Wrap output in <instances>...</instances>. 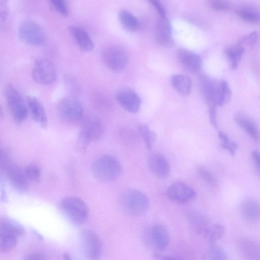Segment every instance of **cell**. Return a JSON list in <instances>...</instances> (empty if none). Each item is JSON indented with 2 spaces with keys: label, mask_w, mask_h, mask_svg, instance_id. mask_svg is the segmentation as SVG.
<instances>
[{
  "label": "cell",
  "mask_w": 260,
  "mask_h": 260,
  "mask_svg": "<svg viewBox=\"0 0 260 260\" xmlns=\"http://www.w3.org/2000/svg\"><path fill=\"white\" fill-rule=\"evenodd\" d=\"M202 89L204 98L210 107L222 106L231 98L230 86L224 80H216L205 77L203 79Z\"/></svg>",
  "instance_id": "6da1fadb"
},
{
  "label": "cell",
  "mask_w": 260,
  "mask_h": 260,
  "mask_svg": "<svg viewBox=\"0 0 260 260\" xmlns=\"http://www.w3.org/2000/svg\"><path fill=\"white\" fill-rule=\"evenodd\" d=\"M149 200L143 192L136 189L124 190L120 197V205L127 214L138 216L146 213L149 208Z\"/></svg>",
  "instance_id": "7a4b0ae2"
},
{
  "label": "cell",
  "mask_w": 260,
  "mask_h": 260,
  "mask_svg": "<svg viewBox=\"0 0 260 260\" xmlns=\"http://www.w3.org/2000/svg\"><path fill=\"white\" fill-rule=\"evenodd\" d=\"M24 233L23 227L16 221L3 218L0 220V251L6 252L16 246L19 237Z\"/></svg>",
  "instance_id": "3957f363"
},
{
  "label": "cell",
  "mask_w": 260,
  "mask_h": 260,
  "mask_svg": "<svg viewBox=\"0 0 260 260\" xmlns=\"http://www.w3.org/2000/svg\"><path fill=\"white\" fill-rule=\"evenodd\" d=\"M91 169L95 177L105 181L117 179L121 172L119 161L110 155H104L97 158L93 162Z\"/></svg>",
  "instance_id": "277c9868"
},
{
  "label": "cell",
  "mask_w": 260,
  "mask_h": 260,
  "mask_svg": "<svg viewBox=\"0 0 260 260\" xmlns=\"http://www.w3.org/2000/svg\"><path fill=\"white\" fill-rule=\"evenodd\" d=\"M59 207L63 214L74 225H81L87 219L88 207L85 202L79 198H64L61 201Z\"/></svg>",
  "instance_id": "5b68a950"
},
{
  "label": "cell",
  "mask_w": 260,
  "mask_h": 260,
  "mask_svg": "<svg viewBox=\"0 0 260 260\" xmlns=\"http://www.w3.org/2000/svg\"><path fill=\"white\" fill-rule=\"evenodd\" d=\"M4 95L10 113L17 123H21L27 117L28 109L17 89L11 83L5 86Z\"/></svg>",
  "instance_id": "8992f818"
},
{
  "label": "cell",
  "mask_w": 260,
  "mask_h": 260,
  "mask_svg": "<svg viewBox=\"0 0 260 260\" xmlns=\"http://www.w3.org/2000/svg\"><path fill=\"white\" fill-rule=\"evenodd\" d=\"M60 117L68 123H76L82 119L83 109L81 103L73 96H65L60 100L57 105Z\"/></svg>",
  "instance_id": "52a82bcc"
},
{
  "label": "cell",
  "mask_w": 260,
  "mask_h": 260,
  "mask_svg": "<svg viewBox=\"0 0 260 260\" xmlns=\"http://www.w3.org/2000/svg\"><path fill=\"white\" fill-rule=\"evenodd\" d=\"M18 34L20 40L26 44L38 46L45 41L43 28L38 22L32 20L23 21L18 27Z\"/></svg>",
  "instance_id": "ba28073f"
},
{
  "label": "cell",
  "mask_w": 260,
  "mask_h": 260,
  "mask_svg": "<svg viewBox=\"0 0 260 260\" xmlns=\"http://www.w3.org/2000/svg\"><path fill=\"white\" fill-rule=\"evenodd\" d=\"M143 240L148 247L155 250L161 251L168 247L170 236L164 226L156 224L145 230L143 234Z\"/></svg>",
  "instance_id": "9c48e42d"
},
{
  "label": "cell",
  "mask_w": 260,
  "mask_h": 260,
  "mask_svg": "<svg viewBox=\"0 0 260 260\" xmlns=\"http://www.w3.org/2000/svg\"><path fill=\"white\" fill-rule=\"evenodd\" d=\"M102 58L106 66L115 72L123 70L128 61L126 51L117 45H111L106 47L103 52Z\"/></svg>",
  "instance_id": "30bf717a"
},
{
  "label": "cell",
  "mask_w": 260,
  "mask_h": 260,
  "mask_svg": "<svg viewBox=\"0 0 260 260\" xmlns=\"http://www.w3.org/2000/svg\"><path fill=\"white\" fill-rule=\"evenodd\" d=\"M31 76L34 80L40 84H50L56 77V72L53 63L46 58L36 60L32 67Z\"/></svg>",
  "instance_id": "8fae6325"
},
{
  "label": "cell",
  "mask_w": 260,
  "mask_h": 260,
  "mask_svg": "<svg viewBox=\"0 0 260 260\" xmlns=\"http://www.w3.org/2000/svg\"><path fill=\"white\" fill-rule=\"evenodd\" d=\"M80 237L87 260H99L102 251V243L99 237L94 232L85 229L81 232Z\"/></svg>",
  "instance_id": "7c38bea8"
},
{
  "label": "cell",
  "mask_w": 260,
  "mask_h": 260,
  "mask_svg": "<svg viewBox=\"0 0 260 260\" xmlns=\"http://www.w3.org/2000/svg\"><path fill=\"white\" fill-rule=\"evenodd\" d=\"M167 196L173 202L179 204H186L193 200L196 192L188 184L177 182L171 185L167 190Z\"/></svg>",
  "instance_id": "4fadbf2b"
},
{
  "label": "cell",
  "mask_w": 260,
  "mask_h": 260,
  "mask_svg": "<svg viewBox=\"0 0 260 260\" xmlns=\"http://www.w3.org/2000/svg\"><path fill=\"white\" fill-rule=\"evenodd\" d=\"M104 132L105 127L101 120L95 116L89 115L84 119L80 134L92 142L100 139Z\"/></svg>",
  "instance_id": "5bb4252c"
},
{
  "label": "cell",
  "mask_w": 260,
  "mask_h": 260,
  "mask_svg": "<svg viewBox=\"0 0 260 260\" xmlns=\"http://www.w3.org/2000/svg\"><path fill=\"white\" fill-rule=\"evenodd\" d=\"M11 185L18 192L24 193L28 189V180L24 170L11 163L4 170Z\"/></svg>",
  "instance_id": "9a60e30c"
},
{
  "label": "cell",
  "mask_w": 260,
  "mask_h": 260,
  "mask_svg": "<svg viewBox=\"0 0 260 260\" xmlns=\"http://www.w3.org/2000/svg\"><path fill=\"white\" fill-rule=\"evenodd\" d=\"M172 26L166 17H159L154 29L155 39L159 45L170 47L173 45Z\"/></svg>",
  "instance_id": "2e32d148"
},
{
  "label": "cell",
  "mask_w": 260,
  "mask_h": 260,
  "mask_svg": "<svg viewBox=\"0 0 260 260\" xmlns=\"http://www.w3.org/2000/svg\"><path fill=\"white\" fill-rule=\"evenodd\" d=\"M116 99L120 105L131 113H136L140 109L141 101L139 95L133 90L123 88L116 94Z\"/></svg>",
  "instance_id": "e0dca14e"
},
{
  "label": "cell",
  "mask_w": 260,
  "mask_h": 260,
  "mask_svg": "<svg viewBox=\"0 0 260 260\" xmlns=\"http://www.w3.org/2000/svg\"><path fill=\"white\" fill-rule=\"evenodd\" d=\"M148 166L150 172L157 178H164L169 174V163L160 153H156L150 155L148 160Z\"/></svg>",
  "instance_id": "ac0fdd59"
},
{
  "label": "cell",
  "mask_w": 260,
  "mask_h": 260,
  "mask_svg": "<svg viewBox=\"0 0 260 260\" xmlns=\"http://www.w3.org/2000/svg\"><path fill=\"white\" fill-rule=\"evenodd\" d=\"M234 119L235 122L255 142L260 141V133L256 123L254 120L247 114L242 112L236 113Z\"/></svg>",
  "instance_id": "d6986e66"
},
{
  "label": "cell",
  "mask_w": 260,
  "mask_h": 260,
  "mask_svg": "<svg viewBox=\"0 0 260 260\" xmlns=\"http://www.w3.org/2000/svg\"><path fill=\"white\" fill-rule=\"evenodd\" d=\"M68 29L76 43L82 51L89 52L93 49L94 43L84 28L78 25H71Z\"/></svg>",
  "instance_id": "ffe728a7"
},
{
  "label": "cell",
  "mask_w": 260,
  "mask_h": 260,
  "mask_svg": "<svg viewBox=\"0 0 260 260\" xmlns=\"http://www.w3.org/2000/svg\"><path fill=\"white\" fill-rule=\"evenodd\" d=\"M28 110L34 120L42 127L47 123V114L44 106L36 97L29 96L26 99Z\"/></svg>",
  "instance_id": "44dd1931"
},
{
  "label": "cell",
  "mask_w": 260,
  "mask_h": 260,
  "mask_svg": "<svg viewBox=\"0 0 260 260\" xmlns=\"http://www.w3.org/2000/svg\"><path fill=\"white\" fill-rule=\"evenodd\" d=\"M177 54L181 64L187 71L196 72L200 69L201 58L197 54L185 49L178 50Z\"/></svg>",
  "instance_id": "7402d4cb"
},
{
  "label": "cell",
  "mask_w": 260,
  "mask_h": 260,
  "mask_svg": "<svg viewBox=\"0 0 260 260\" xmlns=\"http://www.w3.org/2000/svg\"><path fill=\"white\" fill-rule=\"evenodd\" d=\"M241 212L246 220L255 221L260 217V205L252 199H247L241 203Z\"/></svg>",
  "instance_id": "603a6c76"
},
{
  "label": "cell",
  "mask_w": 260,
  "mask_h": 260,
  "mask_svg": "<svg viewBox=\"0 0 260 260\" xmlns=\"http://www.w3.org/2000/svg\"><path fill=\"white\" fill-rule=\"evenodd\" d=\"M174 88L182 95H188L191 89V81L187 76L182 74L174 75L171 79Z\"/></svg>",
  "instance_id": "cb8c5ba5"
},
{
  "label": "cell",
  "mask_w": 260,
  "mask_h": 260,
  "mask_svg": "<svg viewBox=\"0 0 260 260\" xmlns=\"http://www.w3.org/2000/svg\"><path fill=\"white\" fill-rule=\"evenodd\" d=\"M244 52V48L240 45L232 46L225 50V54L228 57L231 69L235 70L238 67Z\"/></svg>",
  "instance_id": "d4e9b609"
},
{
  "label": "cell",
  "mask_w": 260,
  "mask_h": 260,
  "mask_svg": "<svg viewBox=\"0 0 260 260\" xmlns=\"http://www.w3.org/2000/svg\"><path fill=\"white\" fill-rule=\"evenodd\" d=\"M225 233V229L222 224L214 223L208 226L204 235L207 241L210 244H213L221 239Z\"/></svg>",
  "instance_id": "484cf974"
},
{
  "label": "cell",
  "mask_w": 260,
  "mask_h": 260,
  "mask_svg": "<svg viewBox=\"0 0 260 260\" xmlns=\"http://www.w3.org/2000/svg\"><path fill=\"white\" fill-rule=\"evenodd\" d=\"M118 18L122 26L129 31H135L139 27L136 17L129 12L122 10L119 12Z\"/></svg>",
  "instance_id": "4316f807"
},
{
  "label": "cell",
  "mask_w": 260,
  "mask_h": 260,
  "mask_svg": "<svg viewBox=\"0 0 260 260\" xmlns=\"http://www.w3.org/2000/svg\"><path fill=\"white\" fill-rule=\"evenodd\" d=\"M139 133L142 137L147 150H150L156 139V134L145 124L139 127Z\"/></svg>",
  "instance_id": "83f0119b"
},
{
  "label": "cell",
  "mask_w": 260,
  "mask_h": 260,
  "mask_svg": "<svg viewBox=\"0 0 260 260\" xmlns=\"http://www.w3.org/2000/svg\"><path fill=\"white\" fill-rule=\"evenodd\" d=\"M237 14L244 21L257 23L260 22V13L250 8H240L236 10Z\"/></svg>",
  "instance_id": "f1b7e54d"
},
{
  "label": "cell",
  "mask_w": 260,
  "mask_h": 260,
  "mask_svg": "<svg viewBox=\"0 0 260 260\" xmlns=\"http://www.w3.org/2000/svg\"><path fill=\"white\" fill-rule=\"evenodd\" d=\"M208 256L210 260H230L225 250L216 243L211 244L208 250Z\"/></svg>",
  "instance_id": "f546056e"
},
{
  "label": "cell",
  "mask_w": 260,
  "mask_h": 260,
  "mask_svg": "<svg viewBox=\"0 0 260 260\" xmlns=\"http://www.w3.org/2000/svg\"><path fill=\"white\" fill-rule=\"evenodd\" d=\"M218 136L220 140L222 147L228 151L232 155H234L238 148V144L221 131L218 132Z\"/></svg>",
  "instance_id": "4dcf8cb0"
},
{
  "label": "cell",
  "mask_w": 260,
  "mask_h": 260,
  "mask_svg": "<svg viewBox=\"0 0 260 260\" xmlns=\"http://www.w3.org/2000/svg\"><path fill=\"white\" fill-rule=\"evenodd\" d=\"M25 175L28 180L38 182L40 181L41 172L39 166L36 164L27 165L23 170Z\"/></svg>",
  "instance_id": "1f68e13d"
},
{
  "label": "cell",
  "mask_w": 260,
  "mask_h": 260,
  "mask_svg": "<svg viewBox=\"0 0 260 260\" xmlns=\"http://www.w3.org/2000/svg\"><path fill=\"white\" fill-rule=\"evenodd\" d=\"M191 218L195 228L198 232L204 234L205 231L210 225H208L206 218L201 214L197 212L191 214Z\"/></svg>",
  "instance_id": "d6a6232c"
},
{
  "label": "cell",
  "mask_w": 260,
  "mask_h": 260,
  "mask_svg": "<svg viewBox=\"0 0 260 260\" xmlns=\"http://www.w3.org/2000/svg\"><path fill=\"white\" fill-rule=\"evenodd\" d=\"M197 171L200 176L208 184L213 186L217 184L216 179L208 170L200 167L197 168Z\"/></svg>",
  "instance_id": "836d02e7"
},
{
  "label": "cell",
  "mask_w": 260,
  "mask_h": 260,
  "mask_svg": "<svg viewBox=\"0 0 260 260\" xmlns=\"http://www.w3.org/2000/svg\"><path fill=\"white\" fill-rule=\"evenodd\" d=\"M49 3L52 8L60 14L66 16L69 13V7L66 1L63 0H51Z\"/></svg>",
  "instance_id": "e575fe53"
},
{
  "label": "cell",
  "mask_w": 260,
  "mask_h": 260,
  "mask_svg": "<svg viewBox=\"0 0 260 260\" xmlns=\"http://www.w3.org/2000/svg\"><path fill=\"white\" fill-rule=\"evenodd\" d=\"M258 40V33L255 30L251 32L247 36L240 39L238 42V45H246L249 46L254 45Z\"/></svg>",
  "instance_id": "d590c367"
},
{
  "label": "cell",
  "mask_w": 260,
  "mask_h": 260,
  "mask_svg": "<svg viewBox=\"0 0 260 260\" xmlns=\"http://www.w3.org/2000/svg\"><path fill=\"white\" fill-rule=\"evenodd\" d=\"M11 163V154L9 150L2 149L1 152V168L4 171Z\"/></svg>",
  "instance_id": "8d00e7d4"
},
{
  "label": "cell",
  "mask_w": 260,
  "mask_h": 260,
  "mask_svg": "<svg viewBox=\"0 0 260 260\" xmlns=\"http://www.w3.org/2000/svg\"><path fill=\"white\" fill-rule=\"evenodd\" d=\"M209 3L211 8L216 11H226L231 7L229 3L223 1H211Z\"/></svg>",
  "instance_id": "74e56055"
},
{
  "label": "cell",
  "mask_w": 260,
  "mask_h": 260,
  "mask_svg": "<svg viewBox=\"0 0 260 260\" xmlns=\"http://www.w3.org/2000/svg\"><path fill=\"white\" fill-rule=\"evenodd\" d=\"M9 14V8L7 1H0V22L3 24L6 21Z\"/></svg>",
  "instance_id": "f35d334b"
},
{
  "label": "cell",
  "mask_w": 260,
  "mask_h": 260,
  "mask_svg": "<svg viewBox=\"0 0 260 260\" xmlns=\"http://www.w3.org/2000/svg\"><path fill=\"white\" fill-rule=\"evenodd\" d=\"M149 2L157 11L159 17H166L165 9L159 2L155 0H151L149 1Z\"/></svg>",
  "instance_id": "ab89813d"
},
{
  "label": "cell",
  "mask_w": 260,
  "mask_h": 260,
  "mask_svg": "<svg viewBox=\"0 0 260 260\" xmlns=\"http://www.w3.org/2000/svg\"><path fill=\"white\" fill-rule=\"evenodd\" d=\"M46 256L41 252H33L25 255L23 260H45Z\"/></svg>",
  "instance_id": "60d3db41"
},
{
  "label": "cell",
  "mask_w": 260,
  "mask_h": 260,
  "mask_svg": "<svg viewBox=\"0 0 260 260\" xmlns=\"http://www.w3.org/2000/svg\"><path fill=\"white\" fill-rule=\"evenodd\" d=\"M121 134L123 139L128 143H133L135 140V136L132 132H129L127 130H123L121 132Z\"/></svg>",
  "instance_id": "b9f144b4"
},
{
  "label": "cell",
  "mask_w": 260,
  "mask_h": 260,
  "mask_svg": "<svg viewBox=\"0 0 260 260\" xmlns=\"http://www.w3.org/2000/svg\"><path fill=\"white\" fill-rule=\"evenodd\" d=\"M209 115H210V120L211 123L213 125V126L216 128L217 126V119H216V107L211 106L210 107L209 109Z\"/></svg>",
  "instance_id": "7bdbcfd3"
},
{
  "label": "cell",
  "mask_w": 260,
  "mask_h": 260,
  "mask_svg": "<svg viewBox=\"0 0 260 260\" xmlns=\"http://www.w3.org/2000/svg\"><path fill=\"white\" fill-rule=\"evenodd\" d=\"M251 156L254 164L260 173V153L257 150H254L252 152Z\"/></svg>",
  "instance_id": "ee69618b"
},
{
  "label": "cell",
  "mask_w": 260,
  "mask_h": 260,
  "mask_svg": "<svg viewBox=\"0 0 260 260\" xmlns=\"http://www.w3.org/2000/svg\"><path fill=\"white\" fill-rule=\"evenodd\" d=\"M157 260H181L180 259L172 256H162L158 254L155 255Z\"/></svg>",
  "instance_id": "f6af8a7d"
},
{
  "label": "cell",
  "mask_w": 260,
  "mask_h": 260,
  "mask_svg": "<svg viewBox=\"0 0 260 260\" xmlns=\"http://www.w3.org/2000/svg\"><path fill=\"white\" fill-rule=\"evenodd\" d=\"M63 260H72V259L69 253H64L63 255Z\"/></svg>",
  "instance_id": "bcb514c9"
}]
</instances>
